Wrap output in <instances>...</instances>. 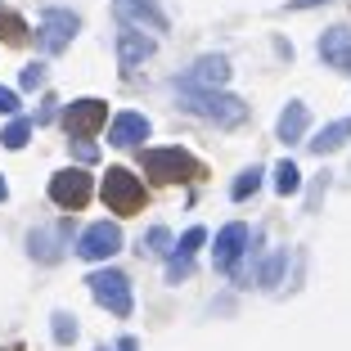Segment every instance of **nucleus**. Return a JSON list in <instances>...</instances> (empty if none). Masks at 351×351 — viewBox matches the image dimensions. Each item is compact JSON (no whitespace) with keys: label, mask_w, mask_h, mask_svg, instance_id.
Masks as SVG:
<instances>
[{"label":"nucleus","mask_w":351,"mask_h":351,"mask_svg":"<svg viewBox=\"0 0 351 351\" xmlns=\"http://www.w3.org/2000/svg\"><path fill=\"white\" fill-rule=\"evenodd\" d=\"M320 59L333 63V68H342V73H351V27H329L320 36Z\"/></svg>","instance_id":"ddd939ff"},{"label":"nucleus","mask_w":351,"mask_h":351,"mask_svg":"<svg viewBox=\"0 0 351 351\" xmlns=\"http://www.w3.org/2000/svg\"><path fill=\"white\" fill-rule=\"evenodd\" d=\"M154 54V36H140L135 27H122L117 32V63L135 68V63H145Z\"/></svg>","instance_id":"4468645a"},{"label":"nucleus","mask_w":351,"mask_h":351,"mask_svg":"<svg viewBox=\"0 0 351 351\" xmlns=\"http://www.w3.org/2000/svg\"><path fill=\"white\" fill-rule=\"evenodd\" d=\"M63 131L73 135V140H86V135H95L104 122H108V104L104 99H77L63 108Z\"/></svg>","instance_id":"0eeeda50"},{"label":"nucleus","mask_w":351,"mask_h":351,"mask_svg":"<svg viewBox=\"0 0 351 351\" xmlns=\"http://www.w3.org/2000/svg\"><path fill=\"white\" fill-rule=\"evenodd\" d=\"M86 284H90L95 302H99L108 315H131V306H135L131 302V279H126L122 270H95Z\"/></svg>","instance_id":"20e7f679"},{"label":"nucleus","mask_w":351,"mask_h":351,"mask_svg":"<svg viewBox=\"0 0 351 351\" xmlns=\"http://www.w3.org/2000/svg\"><path fill=\"white\" fill-rule=\"evenodd\" d=\"M117 248H122V230H117L113 221H95V226L86 230L82 239H77V252H82V261L117 257Z\"/></svg>","instance_id":"6e6552de"},{"label":"nucleus","mask_w":351,"mask_h":351,"mask_svg":"<svg viewBox=\"0 0 351 351\" xmlns=\"http://www.w3.org/2000/svg\"><path fill=\"white\" fill-rule=\"evenodd\" d=\"M117 351H140V347H135V338H122V342H117Z\"/></svg>","instance_id":"c756f323"},{"label":"nucleus","mask_w":351,"mask_h":351,"mask_svg":"<svg viewBox=\"0 0 351 351\" xmlns=\"http://www.w3.org/2000/svg\"><path fill=\"white\" fill-rule=\"evenodd\" d=\"M77 32H82V19H77L73 10H45L36 41H41V50H45V54H63L68 45H73Z\"/></svg>","instance_id":"423d86ee"},{"label":"nucleus","mask_w":351,"mask_h":351,"mask_svg":"<svg viewBox=\"0 0 351 351\" xmlns=\"http://www.w3.org/2000/svg\"><path fill=\"white\" fill-rule=\"evenodd\" d=\"M243 248H248V226L230 221V226L217 234V243H212V261H217V270H234L239 257H243Z\"/></svg>","instance_id":"1a4fd4ad"},{"label":"nucleus","mask_w":351,"mask_h":351,"mask_svg":"<svg viewBox=\"0 0 351 351\" xmlns=\"http://www.w3.org/2000/svg\"><path fill=\"white\" fill-rule=\"evenodd\" d=\"M0 351H23V342H10V347H0Z\"/></svg>","instance_id":"2f4dec72"},{"label":"nucleus","mask_w":351,"mask_h":351,"mask_svg":"<svg viewBox=\"0 0 351 351\" xmlns=\"http://www.w3.org/2000/svg\"><path fill=\"white\" fill-rule=\"evenodd\" d=\"M207 243V230H198V226H189V234H180V243H176V257H171V266H167V279L171 284H180L185 279V270L194 266V252Z\"/></svg>","instance_id":"f8f14e48"},{"label":"nucleus","mask_w":351,"mask_h":351,"mask_svg":"<svg viewBox=\"0 0 351 351\" xmlns=\"http://www.w3.org/2000/svg\"><path fill=\"white\" fill-rule=\"evenodd\" d=\"M59 239H73V230L68 226H45V230H32L27 234V252L36 261H45V266H54V261L63 257V243Z\"/></svg>","instance_id":"9d476101"},{"label":"nucleus","mask_w":351,"mask_h":351,"mask_svg":"<svg viewBox=\"0 0 351 351\" xmlns=\"http://www.w3.org/2000/svg\"><path fill=\"white\" fill-rule=\"evenodd\" d=\"M0 41H10V45L27 41V27H23V19L14 10H0Z\"/></svg>","instance_id":"6ab92c4d"},{"label":"nucleus","mask_w":351,"mask_h":351,"mask_svg":"<svg viewBox=\"0 0 351 351\" xmlns=\"http://www.w3.org/2000/svg\"><path fill=\"white\" fill-rule=\"evenodd\" d=\"M347 140H351V122L342 117V122H329L320 135H315V140H311V154H320V158H324V154H333V149H342Z\"/></svg>","instance_id":"a211bd4d"},{"label":"nucleus","mask_w":351,"mask_h":351,"mask_svg":"<svg viewBox=\"0 0 351 351\" xmlns=\"http://www.w3.org/2000/svg\"><path fill=\"white\" fill-rule=\"evenodd\" d=\"M145 252H171V234H167L162 226H154L145 234Z\"/></svg>","instance_id":"5701e85b"},{"label":"nucleus","mask_w":351,"mask_h":351,"mask_svg":"<svg viewBox=\"0 0 351 351\" xmlns=\"http://www.w3.org/2000/svg\"><path fill=\"white\" fill-rule=\"evenodd\" d=\"M27 135H32V122L14 117V122L0 131V145H5V149H23V145H27Z\"/></svg>","instance_id":"aec40b11"},{"label":"nucleus","mask_w":351,"mask_h":351,"mask_svg":"<svg viewBox=\"0 0 351 351\" xmlns=\"http://www.w3.org/2000/svg\"><path fill=\"white\" fill-rule=\"evenodd\" d=\"M311 5H324V0H289L284 10H311Z\"/></svg>","instance_id":"c85d7f7f"},{"label":"nucleus","mask_w":351,"mask_h":351,"mask_svg":"<svg viewBox=\"0 0 351 351\" xmlns=\"http://www.w3.org/2000/svg\"><path fill=\"white\" fill-rule=\"evenodd\" d=\"M185 82H194V86H226L230 82V63L221 59V54H207V59H198L194 68H189Z\"/></svg>","instance_id":"dca6fc26"},{"label":"nucleus","mask_w":351,"mask_h":351,"mask_svg":"<svg viewBox=\"0 0 351 351\" xmlns=\"http://www.w3.org/2000/svg\"><path fill=\"white\" fill-rule=\"evenodd\" d=\"M176 95H180V108H189V113L207 117L212 126H243L248 122V104L234 99L230 90H221V86H194V82H176Z\"/></svg>","instance_id":"f257e3e1"},{"label":"nucleus","mask_w":351,"mask_h":351,"mask_svg":"<svg viewBox=\"0 0 351 351\" xmlns=\"http://www.w3.org/2000/svg\"><path fill=\"white\" fill-rule=\"evenodd\" d=\"M19 104H23V99L10 90V86H0V113H10V117H14V113H19Z\"/></svg>","instance_id":"a878e982"},{"label":"nucleus","mask_w":351,"mask_h":351,"mask_svg":"<svg viewBox=\"0 0 351 351\" xmlns=\"http://www.w3.org/2000/svg\"><path fill=\"white\" fill-rule=\"evenodd\" d=\"M41 77H45V68H41V63L23 68V86H27V90H32V86H41Z\"/></svg>","instance_id":"cd10ccee"},{"label":"nucleus","mask_w":351,"mask_h":351,"mask_svg":"<svg viewBox=\"0 0 351 351\" xmlns=\"http://www.w3.org/2000/svg\"><path fill=\"white\" fill-rule=\"evenodd\" d=\"M257 185H261V171H243V176L234 180V185H230V194H234V198H248Z\"/></svg>","instance_id":"b1692460"},{"label":"nucleus","mask_w":351,"mask_h":351,"mask_svg":"<svg viewBox=\"0 0 351 351\" xmlns=\"http://www.w3.org/2000/svg\"><path fill=\"white\" fill-rule=\"evenodd\" d=\"M90 194H95L90 171H82V167H63V171H54V180H50V198H54L59 207L77 212V207L90 203Z\"/></svg>","instance_id":"39448f33"},{"label":"nucleus","mask_w":351,"mask_h":351,"mask_svg":"<svg viewBox=\"0 0 351 351\" xmlns=\"http://www.w3.org/2000/svg\"><path fill=\"white\" fill-rule=\"evenodd\" d=\"M149 135V117L145 113H117L113 122H108V140H113L117 149H140Z\"/></svg>","instance_id":"9b49d317"},{"label":"nucleus","mask_w":351,"mask_h":351,"mask_svg":"<svg viewBox=\"0 0 351 351\" xmlns=\"http://www.w3.org/2000/svg\"><path fill=\"white\" fill-rule=\"evenodd\" d=\"M306 126H311L306 104H298V99H293L289 108L279 113V126H275V135L284 140V145H298V135H306Z\"/></svg>","instance_id":"2eb2a0df"},{"label":"nucleus","mask_w":351,"mask_h":351,"mask_svg":"<svg viewBox=\"0 0 351 351\" xmlns=\"http://www.w3.org/2000/svg\"><path fill=\"white\" fill-rule=\"evenodd\" d=\"M279 270H284V252H275V257H270L266 266L257 270V279H252V284H275V279H279Z\"/></svg>","instance_id":"393cba45"},{"label":"nucleus","mask_w":351,"mask_h":351,"mask_svg":"<svg viewBox=\"0 0 351 351\" xmlns=\"http://www.w3.org/2000/svg\"><path fill=\"white\" fill-rule=\"evenodd\" d=\"M145 171H154L158 185H185L198 176V158L189 149H145Z\"/></svg>","instance_id":"f03ea898"},{"label":"nucleus","mask_w":351,"mask_h":351,"mask_svg":"<svg viewBox=\"0 0 351 351\" xmlns=\"http://www.w3.org/2000/svg\"><path fill=\"white\" fill-rule=\"evenodd\" d=\"M54 338H59L63 347H68V342L77 338V320L68 315V311H54Z\"/></svg>","instance_id":"4be33fe9"},{"label":"nucleus","mask_w":351,"mask_h":351,"mask_svg":"<svg viewBox=\"0 0 351 351\" xmlns=\"http://www.w3.org/2000/svg\"><path fill=\"white\" fill-rule=\"evenodd\" d=\"M73 154L82 158V162H95V158H99V149H95L90 140H73Z\"/></svg>","instance_id":"bb28decb"},{"label":"nucleus","mask_w":351,"mask_h":351,"mask_svg":"<svg viewBox=\"0 0 351 351\" xmlns=\"http://www.w3.org/2000/svg\"><path fill=\"white\" fill-rule=\"evenodd\" d=\"M117 14H122V19H140V23H149L158 36L167 32V14L158 10L154 0H117Z\"/></svg>","instance_id":"f3484780"},{"label":"nucleus","mask_w":351,"mask_h":351,"mask_svg":"<svg viewBox=\"0 0 351 351\" xmlns=\"http://www.w3.org/2000/svg\"><path fill=\"white\" fill-rule=\"evenodd\" d=\"M99 194H104V203L113 207V212H122V217H135V212L145 207V185H140L135 171H126V167H113V171L104 176Z\"/></svg>","instance_id":"7ed1b4c3"},{"label":"nucleus","mask_w":351,"mask_h":351,"mask_svg":"<svg viewBox=\"0 0 351 351\" xmlns=\"http://www.w3.org/2000/svg\"><path fill=\"white\" fill-rule=\"evenodd\" d=\"M298 185H302L298 162H279V167H275V189H279V194H293Z\"/></svg>","instance_id":"412c9836"},{"label":"nucleus","mask_w":351,"mask_h":351,"mask_svg":"<svg viewBox=\"0 0 351 351\" xmlns=\"http://www.w3.org/2000/svg\"><path fill=\"white\" fill-rule=\"evenodd\" d=\"M5 198H10V185H5V180H0V203H5Z\"/></svg>","instance_id":"7c9ffc66"}]
</instances>
